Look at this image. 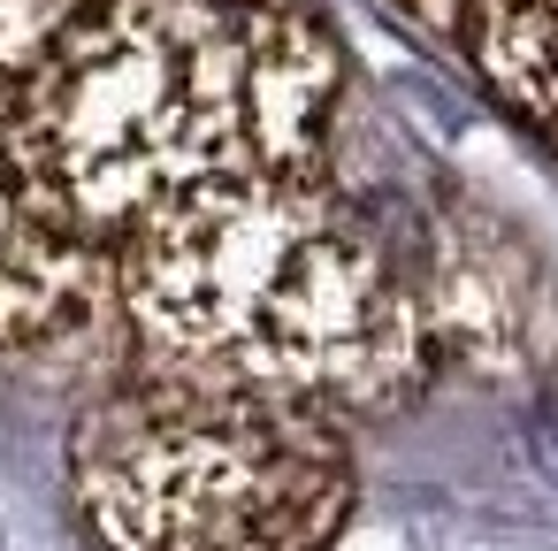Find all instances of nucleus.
I'll list each match as a JSON object with an SVG mask.
<instances>
[{
	"label": "nucleus",
	"mask_w": 558,
	"mask_h": 551,
	"mask_svg": "<svg viewBox=\"0 0 558 551\" xmlns=\"http://www.w3.org/2000/svg\"><path fill=\"white\" fill-rule=\"evenodd\" d=\"M93 0H0V62L9 55H32L47 39H62Z\"/></svg>",
	"instance_id": "nucleus-5"
},
{
	"label": "nucleus",
	"mask_w": 558,
	"mask_h": 551,
	"mask_svg": "<svg viewBox=\"0 0 558 551\" xmlns=\"http://www.w3.org/2000/svg\"><path fill=\"white\" fill-rule=\"evenodd\" d=\"M161 337L268 368L276 383L375 391L405 345V307L367 238L299 192L215 184L177 207L138 268Z\"/></svg>",
	"instance_id": "nucleus-2"
},
{
	"label": "nucleus",
	"mask_w": 558,
	"mask_h": 551,
	"mask_svg": "<svg viewBox=\"0 0 558 551\" xmlns=\"http://www.w3.org/2000/svg\"><path fill=\"white\" fill-rule=\"evenodd\" d=\"M268 47L230 0H116L24 93V161L85 223L184 200L268 108Z\"/></svg>",
	"instance_id": "nucleus-1"
},
{
	"label": "nucleus",
	"mask_w": 558,
	"mask_h": 551,
	"mask_svg": "<svg viewBox=\"0 0 558 551\" xmlns=\"http://www.w3.org/2000/svg\"><path fill=\"white\" fill-rule=\"evenodd\" d=\"M0 238H9V192H0Z\"/></svg>",
	"instance_id": "nucleus-6"
},
{
	"label": "nucleus",
	"mask_w": 558,
	"mask_h": 551,
	"mask_svg": "<svg viewBox=\"0 0 558 551\" xmlns=\"http://www.w3.org/2000/svg\"><path fill=\"white\" fill-rule=\"evenodd\" d=\"M85 498L116 551H322L344 475L283 406L161 391L93 421Z\"/></svg>",
	"instance_id": "nucleus-3"
},
{
	"label": "nucleus",
	"mask_w": 558,
	"mask_h": 551,
	"mask_svg": "<svg viewBox=\"0 0 558 551\" xmlns=\"http://www.w3.org/2000/svg\"><path fill=\"white\" fill-rule=\"evenodd\" d=\"M474 62L520 116L558 123V0H482Z\"/></svg>",
	"instance_id": "nucleus-4"
}]
</instances>
